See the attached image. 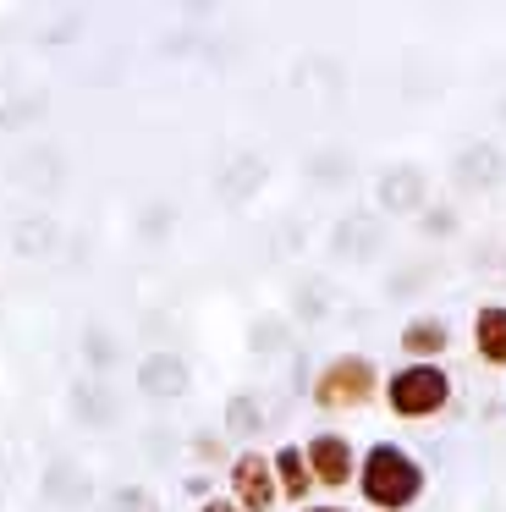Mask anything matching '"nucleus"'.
I'll return each mask as SVG.
<instances>
[{"mask_svg":"<svg viewBox=\"0 0 506 512\" xmlns=\"http://www.w3.org/2000/svg\"><path fill=\"white\" fill-rule=\"evenodd\" d=\"M358 490L374 512H402L424 496V463L396 441H374L358 457Z\"/></svg>","mask_w":506,"mask_h":512,"instance_id":"1","label":"nucleus"},{"mask_svg":"<svg viewBox=\"0 0 506 512\" xmlns=\"http://www.w3.org/2000/svg\"><path fill=\"white\" fill-rule=\"evenodd\" d=\"M380 391H385V380H380V369H374V358H363V353L330 358V364L319 369V380H314V402H319L325 413L369 408Z\"/></svg>","mask_w":506,"mask_h":512,"instance_id":"2","label":"nucleus"},{"mask_svg":"<svg viewBox=\"0 0 506 512\" xmlns=\"http://www.w3.org/2000/svg\"><path fill=\"white\" fill-rule=\"evenodd\" d=\"M451 402V375L440 364H402L396 375H385V408L396 419H435Z\"/></svg>","mask_w":506,"mask_h":512,"instance_id":"3","label":"nucleus"},{"mask_svg":"<svg viewBox=\"0 0 506 512\" xmlns=\"http://www.w3.org/2000/svg\"><path fill=\"white\" fill-rule=\"evenodd\" d=\"M303 457H308L314 485H325V490H347L352 479H358V452H352V441L336 430H319L314 441L303 446Z\"/></svg>","mask_w":506,"mask_h":512,"instance_id":"4","label":"nucleus"},{"mask_svg":"<svg viewBox=\"0 0 506 512\" xmlns=\"http://www.w3.org/2000/svg\"><path fill=\"white\" fill-rule=\"evenodd\" d=\"M231 501H237L242 512H270L275 501H281V490H275V468L264 452H237L231 457Z\"/></svg>","mask_w":506,"mask_h":512,"instance_id":"5","label":"nucleus"},{"mask_svg":"<svg viewBox=\"0 0 506 512\" xmlns=\"http://www.w3.org/2000/svg\"><path fill=\"white\" fill-rule=\"evenodd\" d=\"M396 342H402L407 364H440V353L451 347V331H446V320H435V314H418V320L402 325Z\"/></svg>","mask_w":506,"mask_h":512,"instance_id":"6","label":"nucleus"},{"mask_svg":"<svg viewBox=\"0 0 506 512\" xmlns=\"http://www.w3.org/2000/svg\"><path fill=\"white\" fill-rule=\"evenodd\" d=\"M473 347L490 369H506V303H484L473 314Z\"/></svg>","mask_w":506,"mask_h":512,"instance_id":"7","label":"nucleus"},{"mask_svg":"<svg viewBox=\"0 0 506 512\" xmlns=\"http://www.w3.org/2000/svg\"><path fill=\"white\" fill-rule=\"evenodd\" d=\"M270 468H275V490H281L286 501H297V507H308V490H314V474H308L303 446H281V452L270 457Z\"/></svg>","mask_w":506,"mask_h":512,"instance_id":"8","label":"nucleus"},{"mask_svg":"<svg viewBox=\"0 0 506 512\" xmlns=\"http://www.w3.org/2000/svg\"><path fill=\"white\" fill-rule=\"evenodd\" d=\"M198 512H242V507H237V501H231V496H209V501H204V507H198Z\"/></svg>","mask_w":506,"mask_h":512,"instance_id":"9","label":"nucleus"},{"mask_svg":"<svg viewBox=\"0 0 506 512\" xmlns=\"http://www.w3.org/2000/svg\"><path fill=\"white\" fill-rule=\"evenodd\" d=\"M303 512H347V507H303Z\"/></svg>","mask_w":506,"mask_h":512,"instance_id":"10","label":"nucleus"}]
</instances>
